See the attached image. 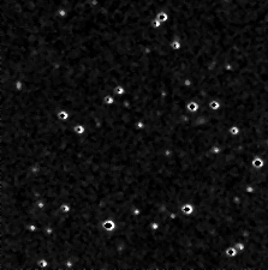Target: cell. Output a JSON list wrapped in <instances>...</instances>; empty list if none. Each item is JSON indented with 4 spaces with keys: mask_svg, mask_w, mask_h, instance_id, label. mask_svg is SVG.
<instances>
[{
    "mask_svg": "<svg viewBox=\"0 0 268 270\" xmlns=\"http://www.w3.org/2000/svg\"><path fill=\"white\" fill-rule=\"evenodd\" d=\"M101 227L106 232H114L117 230V222L114 221L113 219H106V220H103L101 222Z\"/></svg>",
    "mask_w": 268,
    "mask_h": 270,
    "instance_id": "cell-1",
    "label": "cell"
},
{
    "mask_svg": "<svg viewBox=\"0 0 268 270\" xmlns=\"http://www.w3.org/2000/svg\"><path fill=\"white\" fill-rule=\"evenodd\" d=\"M251 166L254 167L255 169H262L265 166H266V162H265V160L262 159L261 156H255L254 159L251 160Z\"/></svg>",
    "mask_w": 268,
    "mask_h": 270,
    "instance_id": "cell-2",
    "label": "cell"
},
{
    "mask_svg": "<svg viewBox=\"0 0 268 270\" xmlns=\"http://www.w3.org/2000/svg\"><path fill=\"white\" fill-rule=\"evenodd\" d=\"M181 213L185 216H191L195 213V205L193 203H185L181 205Z\"/></svg>",
    "mask_w": 268,
    "mask_h": 270,
    "instance_id": "cell-3",
    "label": "cell"
},
{
    "mask_svg": "<svg viewBox=\"0 0 268 270\" xmlns=\"http://www.w3.org/2000/svg\"><path fill=\"white\" fill-rule=\"evenodd\" d=\"M187 109H188V112L190 113H197L200 109H201V106H200V103L197 101H195V100H191V101H189L187 103Z\"/></svg>",
    "mask_w": 268,
    "mask_h": 270,
    "instance_id": "cell-4",
    "label": "cell"
},
{
    "mask_svg": "<svg viewBox=\"0 0 268 270\" xmlns=\"http://www.w3.org/2000/svg\"><path fill=\"white\" fill-rule=\"evenodd\" d=\"M155 18L160 20L162 24H165V23H167L168 20H170V14H168L167 11H160L159 14H156Z\"/></svg>",
    "mask_w": 268,
    "mask_h": 270,
    "instance_id": "cell-5",
    "label": "cell"
},
{
    "mask_svg": "<svg viewBox=\"0 0 268 270\" xmlns=\"http://www.w3.org/2000/svg\"><path fill=\"white\" fill-rule=\"evenodd\" d=\"M72 131H74L77 136H83L86 133V131H87V127H86V125H83V124H77V125H75L74 126Z\"/></svg>",
    "mask_w": 268,
    "mask_h": 270,
    "instance_id": "cell-6",
    "label": "cell"
},
{
    "mask_svg": "<svg viewBox=\"0 0 268 270\" xmlns=\"http://www.w3.org/2000/svg\"><path fill=\"white\" fill-rule=\"evenodd\" d=\"M239 252L237 251L235 246H227L226 249H225V255L228 257V258H236L237 255H238Z\"/></svg>",
    "mask_w": 268,
    "mask_h": 270,
    "instance_id": "cell-7",
    "label": "cell"
},
{
    "mask_svg": "<svg viewBox=\"0 0 268 270\" xmlns=\"http://www.w3.org/2000/svg\"><path fill=\"white\" fill-rule=\"evenodd\" d=\"M57 116H58V119L60 120V122H67L69 119H70V113L67 112L66 109H60L58 113H57Z\"/></svg>",
    "mask_w": 268,
    "mask_h": 270,
    "instance_id": "cell-8",
    "label": "cell"
},
{
    "mask_svg": "<svg viewBox=\"0 0 268 270\" xmlns=\"http://www.w3.org/2000/svg\"><path fill=\"white\" fill-rule=\"evenodd\" d=\"M208 108H209L210 111H213V112H218V111L221 108L220 101H219V100H212V101H209V103H208Z\"/></svg>",
    "mask_w": 268,
    "mask_h": 270,
    "instance_id": "cell-9",
    "label": "cell"
},
{
    "mask_svg": "<svg viewBox=\"0 0 268 270\" xmlns=\"http://www.w3.org/2000/svg\"><path fill=\"white\" fill-rule=\"evenodd\" d=\"M263 235V234H262V232H261V236ZM261 236H259V238H261ZM259 238H257V239H255L254 238V241L255 243H260V239H259ZM249 245V244H248ZM197 251V250H196ZM197 255H198V253H197ZM198 258H200V257H198ZM226 258H228V257H226ZM200 261H201V259H200ZM201 263L203 264V267H222V268H224V267H226V265H228V262L227 261H225V262H222V263H219V264H212V265H206V264L203 263V262H202L201 261Z\"/></svg>",
    "mask_w": 268,
    "mask_h": 270,
    "instance_id": "cell-10",
    "label": "cell"
},
{
    "mask_svg": "<svg viewBox=\"0 0 268 270\" xmlns=\"http://www.w3.org/2000/svg\"><path fill=\"white\" fill-rule=\"evenodd\" d=\"M170 46H171V48H172L173 51L178 52V51H181V47H183V43H181V41L179 40V39H173V40L171 41Z\"/></svg>",
    "mask_w": 268,
    "mask_h": 270,
    "instance_id": "cell-11",
    "label": "cell"
},
{
    "mask_svg": "<svg viewBox=\"0 0 268 270\" xmlns=\"http://www.w3.org/2000/svg\"><path fill=\"white\" fill-rule=\"evenodd\" d=\"M241 131L242 128L238 125H231L228 127V132H230V135L232 136V137H238V136L241 135Z\"/></svg>",
    "mask_w": 268,
    "mask_h": 270,
    "instance_id": "cell-12",
    "label": "cell"
},
{
    "mask_svg": "<svg viewBox=\"0 0 268 270\" xmlns=\"http://www.w3.org/2000/svg\"><path fill=\"white\" fill-rule=\"evenodd\" d=\"M103 103L106 106H113L115 103V96L113 94H107L103 97Z\"/></svg>",
    "mask_w": 268,
    "mask_h": 270,
    "instance_id": "cell-13",
    "label": "cell"
},
{
    "mask_svg": "<svg viewBox=\"0 0 268 270\" xmlns=\"http://www.w3.org/2000/svg\"><path fill=\"white\" fill-rule=\"evenodd\" d=\"M72 209V207H71V204L67 202H64L60 204V207H59V211H60L61 214H69L70 211Z\"/></svg>",
    "mask_w": 268,
    "mask_h": 270,
    "instance_id": "cell-14",
    "label": "cell"
},
{
    "mask_svg": "<svg viewBox=\"0 0 268 270\" xmlns=\"http://www.w3.org/2000/svg\"><path fill=\"white\" fill-rule=\"evenodd\" d=\"M55 14H57V17H59V18H67L69 17V11H67L65 7H59L57 11H55Z\"/></svg>",
    "mask_w": 268,
    "mask_h": 270,
    "instance_id": "cell-15",
    "label": "cell"
},
{
    "mask_svg": "<svg viewBox=\"0 0 268 270\" xmlns=\"http://www.w3.org/2000/svg\"><path fill=\"white\" fill-rule=\"evenodd\" d=\"M49 267V261L47 258H40L37 261V268L39 269H48Z\"/></svg>",
    "mask_w": 268,
    "mask_h": 270,
    "instance_id": "cell-16",
    "label": "cell"
},
{
    "mask_svg": "<svg viewBox=\"0 0 268 270\" xmlns=\"http://www.w3.org/2000/svg\"><path fill=\"white\" fill-rule=\"evenodd\" d=\"M113 94L114 96H124L126 94V89L124 88L123 85H117L113 90Z\"/></svg>",
    "mask_w": 268,
    "mask_h": 270,
    "instance_id": "cell-17",
    "label": "cell"
},
{
    "mask_svg": "<svg viewBox=\"0 0 268 270\" xmlns=\"http://www.w3.org/2000/svg\"><path fill=\"white\" fill-rule=\"evenodd\" d=\"M149 227H150V230H153V232H159L161 228V223L159 221H152V222L149 223Z\"/></svg>",
    "mask_w": 268,
    "mask_h": 270,
    "instance_id": "cell-18",
    "label": "cell"
},
{
    "mask_svg": "<svg viewBox=\"0 0 268 270\" xmlns=\"http://www.w3.org/2000/svg\"><path fill=\"white\" fill-rule=\"evenodd\" d=\"M135 128L137 130V131H143L144 128H146V122L144 120H137V122H135Z\"/></svg>",
    "mask_w": 268,
    "mask_h": 270,
    "instance_id": "cell-19",
    "label": "cell"
},
{
    "mask_svg": "<svg viewBox=\"0 0 268 270\" xmlns=\"http://www.w3.org/2000/svg\"><path fill=\"white\" fill-rule=\"evenodd\" d=\"M150 24H152V27L154 28V29H160V28L162 27V23H161L159 19H156V18H154V19L152 20Z\"/></svg>",
    "mask_w": 268,
    "mask_h": 270,
    "instance_id": "cell-20",
    "label": "cell"
}]
</instances>
